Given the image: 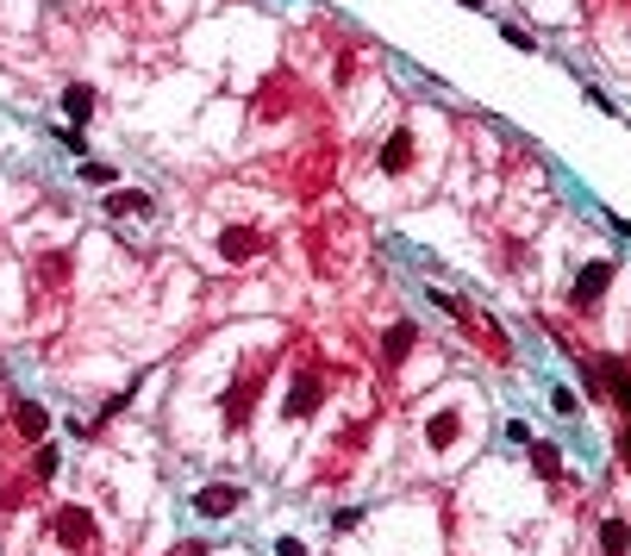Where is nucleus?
I'll use <instances>...</instances> for the list:
<instances>
[{
    "instance_id": "1",
    "label": "nucleus",
    "mask_w": 631,
    "mask_h": 556,
    "mask_svg": "<svg viewBox=\"0 0 631 556\" xmlns=\"http://www.w3.org/2000/svg\"><path fill=\"white\" fill-rule=\"evenodd\" d=\"M607 281H613V263H588V269L575 276V287H569V306H575V313H594L600 294H607Z\"/></svg>"
},
{
    "instance_id": "2",
    "label": "nucleus",
    "mask_w": 631,
    "mask_h": 556,
    "mask_svg": "<svg viewBox=\"0 0 631 556\" xmlns=\"http://www.w3.org/2000/svg\"><path fill=\"white\" fill-rule=\"evenodd\" d=\"M238 500H244V488H232V481H213V488H200V494H194V513H207V519H226V513H238Z\"/></svg>"
},
{
    "instance_id": "3",
    "label": "nucleus",
    "mask_w": 631,
    "mask_h": 556,
    "mask_svg": "<svg viewBox=\"0 0 631 556\" xmlns=\"http://www.w3.org/2000/svg\"><path fill=\"white\" fill-rule=\"evenodd\" d=\"M94 107H101V101H94V88H88V82H69V88H63V113H69V126H88V119H94Z\"/></svg>"
},
{
    "instance_id": "4",
    "label": "nucleus",
    "mask_w": 631,
    "mask_h": 556,
    "mask_svg": "<svg viewBox=\"0 0 631 556\" xmlns=\"http://www.w3.org/2000/svg\"><path fill=\"white\" fill-rule=\"evenodd\" d=\"M57 532H63V544H76V551H82V544L94 538V519H88L82 507H63V513H57Z\"/></svg>"
},
{
    "instance_id": "5",
    "label": "nucleus",
    "mask_w": 631,
    "mask_h": 556,
    "mask_svg": "<svg viewBox=\"0 0 631 556\" xmlns=\"http://www.w3.org/2000/svg\"><path fill=\"white\" fill-rule=\"evenodd\" d=\"M594 382H607V388H613V401L631 413V363H594Z\"/></svg>"
},
{
    "instance_id": "6",
    "label": "nucleus",
    "mask_w": 631,
    "mask_h": 556,
    "mask_svg": "<svg viewBox=\"0 0 631 556\" xmlns=\"http://www.w3.org/2000/svg\"><path fill=\"white\" fill-rule=\"evenodd\" d=\"M406 163H413V132L400 126V132H387V144H381V169H387V175H400Z\"/></svg>"
},
{
    "instance_id": "7",
    "label": "nucleus",
    "mask_w": 631,
    "mask_h": 556,
    "mask_svg": "<svg viewBox=\"0 0 631 556\" xmlns=\"http://www.w3.org/2000/svg\"><path fill=\"white\" fill-rule=\"evenodd\" d=\"M107 213L113 219H138V213H150V194L144 188H120V194H107Z\"/></svg>"
},
{
    "instance_id": "8",
    "label": "nucleus",
    "mask_w": 631,
    "mask_h": 556,
    "mask_svg": "<svg viewBox=\"0 0 631 556\" xmlns=\"http://www.w3.org/2000/svg\"><path fill=\"white\" fill-rule=\"evenodd\" d=\"M219 251H226V263H251L256 251H262V238H256V232H226Z\"/></svg>"
},
{
    "instance_id": "9",
    "label": "nucleus",
    "mask_w": 631,
    "mask_h": 556,
    "mask_svg": "<svg viewBox=\"0 0 631 556\" xmlns=\"http://www.w3.org/2000/svg\"><path fill=\"white\" fill-rule=\"evenodd\" d=\"M425 437H431V450H450V444H457V413H450V407H444V413H431Z\"/></svg>"
},
{
    "instance_id": "10",
    "label": "nucleus",
    "mask_w": 631,
    "mask_h": 556,
    "mask_svg": "<svg viewBox=\"0 0 631 556\" xmlns=\"http://www.w3.org/2000/svg\"><path fill=\"white\" fill-rule=\"evenodd\" d=\"M600 544H607V556H631V532H626V519H607V525H600Z\"/></svg>"
},
{
    "instance_id": "11",
    "label": "nucleus",
    "mask_w": 631,
    "mask_h": 556,
    "mask_svg": "<svg viewBox=\"0 0 631 556\" xmlns=\"http://www.w3.org/2000/svg\"><path fill=\"white\" fill-rule=\"evenodd\" d=\"M313 407H319V382L307 375V382H294V394H288V413L300 419V413H313Z\"/></svg>"
},
{
    "instance_id": "12",
    "label": "nucleus",
    "mask_w": 631,
    "mask_h": 556,
    "mask_svg": "<svg viewBox=\"0 0 631 556\" xmlns=\"http://www.w3.org/2000/svg\"><path fill=\"white\" fill-rule=\"evenodd\" d=\"M413 344H419V331H413V325H406V319H400V325H394V331H387V357H394V363H400V357H406V350H413Z\"/></svg>"
},
{
    "instance_id": "13",
    "label": "nucleus",
    "mask_w": 631,
    "mask_h": 556,
    "mask_svg": "<svg viewBox=\"0 0 631 556\" xmlns=\"http://www.w3.org/2000/svg\"><path fill=\"white\" fill-rule=\"evenodd\" d=\"M44 425H50V419H44V407H31V401L19 407V431H25V437H44Z\"/></svg>"
},
{
    "instance_id": "14",
    "label": "nucleus",
    "mask_w": 631,
    "mask_h": 556,
    "mask_svg": "<svg viewBox=\"0 0 631 556\" xmlns=\"http://www.w3.org/2000/svg\"><path fill=\"white\" fill-rule=\"evenodd\" d=\"M82 181H94V188H113V163H94V156H82Z\"/></svg>"
},
{
    "instance_id": "15",
    "label": "nucleus",
    "mask_w": 631,
    "mask_h": 556,
    "mask_svg": "<svg viewBox=\"0 0 631 556\" xmlns=\"http://www.w3.org/2000/svg\"><path fill=\"white\" fill-rule=\"evenodd\" d=\"M31 469H38V475H44V481H50V475H57V469H63V456H57V444H44V450H38V463H31Z\"/></svg>"
},
{
    "instance_id": "16",
    "label": "nucleus",
    "mask_w": 631,
    "mask_h": 556,
    "mask_svg": "<svg viewBox=\"0 0 631 556\" xmlns=\"http://www.w3.org/2000/svg\"><path fill=\"white\" fill-rule=\"evenodd\" d=\"M531 463H538V475H556V469H563V456H556L550 444H538V456H531Z\"/></svg>"
},
{
    "instance_id": "17",
    "label": "nucleus",
    "mask_w": 631,
    "mask_h": 556,
    "mask_svg": "<svg viewBox=\"0 0 631 556\" xmlns=\"http://www.w3.org/2000/svg\"><path fill=\"white\" fill-rule=\"evenodd\" d=\"M619 463H626V469H631V425H626V431H619Z\"/></svg>"
},
{
    "instance_id": "18",
    "label": "nucleus",
    "mask_w": 631,
    "mask_h": 556,
    "mask_svg": "<svg viewBox=\"0 0 631 556\" xmlns=\"http://www.w3.org/2000/svg\"><path fill=\"white\" fill-rule=\"evenodd\" d=\"M275 556H307V551H300L294 538H281V544H275Z\"/></svg>"
}]
</instances>
